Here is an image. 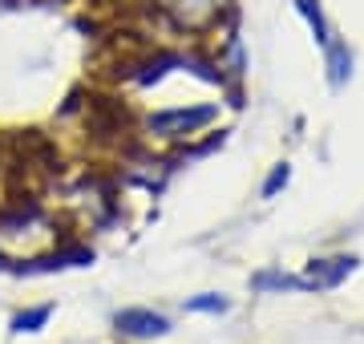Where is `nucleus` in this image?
I'll use <instances>...</instances> for the list:
<instances>
[{
    "instance_id": "423d86ee",
    "label": "nucleus",
    "mask_w": 364,
    "mask_h": 344,
    "mask_svg": "<svg viewBox=\"0 0 364 344\" xmlns=\"http://www.w3.org/2000/svg\"><path fill=\"white\" fill-rule=\"evenodd\" d=\"M53 316V308L49 304H41V308H28V312H21V316H13V332L21 336V332H41L45 324H49Z\"/></svg>"
},
{
    "instance_id": "f257e3e1",
    "label": "nucleus",
    "mask_w": 364,
    "mask_h": 344,
    "mask_svg": "<svg viewBox=\"0 0 364 344\" xmlns=\"http://www.w3.org/2000/svg\"><path fill=\"white\" fill-rule=\"evenodd\" d=\"M219 109L215 106H195V109H166V114H154L150 118V130L162 134V138H182V134H195L198 126H207Z\"/></svg>"
},
{
    "instance_id": "7ed1b4c3",
    "label": "nucleus",
    "mask_w": 364,
    "mask_h": 344,
    "mask_svg": "<svg viewBox=\"0 0 364 344\" xmlns=\"http://www.w3.org/2000/svg\"><path fill=\"white\" fill-rule=\"evenodd\" d=\"M352 267H356V259H352V255L312 259V264H308V272L299 276V284H304V291H328V288H336L340 279H348Z\"/></svg>"
},
{
    "instance_id": "39448f33",
    "label": "nucleus",
    "mask_w": 364,
    "mask_h": 344,
    "mask_svg": "<svg viewBox=\"0 0 364 344\" xmlns=\"http://www.w3.org/2000/svg\"><path fill=\"white\" fill-rule=\"evenodd\" d=\"M324 49H328V77H332V85H340L352 73V53L344 45H336V41H328Z\"/></svg>"
},
{
    "instance_id": "f03ea898",
    "label": "nucleus",
    "mask_w": 364,
    "mask_h": 344,
    "mask_svg": "<svg viewBox=\"0 0 364 344\" xmlns=\"http://www.w3.org/2000/svg\"><path fill=\"white\" fill-rule=\"evenodd\" d=\"M114 328L130 340H154V336H166L170 332V320L150 312V308H126L114 316Z\"/></svg>"
},
{
    "instance_id": "20e7f679",
    "label": "nucleus",
    "mask_w": 364,
    "mask_h": 344,
    "mask_svg": "<svg viewBox=\"0 0 364 344\" xmlns=\"http://www.w3.org/2000/svg\"><path fill=\"white\" fill-rule=\"evenodd\" d=\"M162 9H166L178 25H191V28H203L215 16V4L219 0H158Z\"/></svg>"
},
{
    "instance_id": "1a4fd4ad",
    "label": "nucleus",
    "mask_w": 364,
    "mask_h": 344,
    "mask_svg": "<svg viewBox=\"0 0 364 344\" xmlns=\"http://www.w3.org/2000/svg\"><path fill=\"white\" fill-rule=\"evenodd\" d=\"M186 308H191V312H227V300H223V296H195V300H186Z\"/></svg>"
},
{
    "instance_id": "6e6552de",
    "label": "nucleus",
    "mask_w": 364,
    "mask_h": 344,
    "mask_svg": "<svg viewBox=\"0 0 364 344\" xmlns=\"http://www.w3.org/2000/svg\"><path fill=\"white\" fill-rule=\"evenodd\" d=\"M287 178H291V166H287V162H279V166L272 171V178L263 183V199H275V195L287 186Z\"/></svg>"
},
{
    "instance_id": "0eeeda50",
    "label": "nucleus",
    "mask_w": 364,
    "mask_h": 344,
    "mask_svg": "<svg viewBox=\"0 0 364 344\" xmlns=\"http://www.w3.org/2000/svg\"><path fill=\"white\" fill-rule=\"evenodd\" d=\"M299 4V13L308 16V25L316 28V41H320V45H328V41H332V33H328V25H324V13H320V0H296Z\"/></svg>"
}]
</instances>
